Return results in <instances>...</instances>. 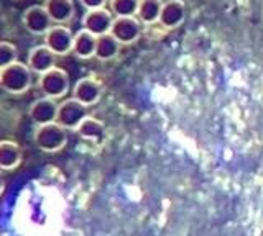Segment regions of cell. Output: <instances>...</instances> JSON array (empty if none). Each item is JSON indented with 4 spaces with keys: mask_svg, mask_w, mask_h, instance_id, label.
I'll return each mask as SVG.
<instances>
[{
    "mask_svg": "<svg viewBox=\"0 0 263 236\" xmlns=\"http://www.w3.org/2000/svg\"><path fill=\"white\" fill-rule=\"evenodd\" d=\"M31 74L33 72L27 64L16 61L0 71V87L12 95H22L30 91Z\"/></svg>",
    "mask_w": 263,
    "mask_h": 236,
    "instance_id": "1",
    "label": "cell"
},
{
    "mask_svg": "<svg viewBox=\"0 0 263 236\" xmlns=\"http://www.w3.org/2000/svg\"><path fill=\"white\" fill-rule=\"evenodd\" d=\"M33 141H35L40 151L49 154L58 153L68 143V130L58 125L56 121L48 125H40L33 132Z\"/></svg>",
    "mask_w": 263,
    "mask_h": 236,
    "instance_id": "2",
    "label": "cell"
},
{
    "mask_svg": "<svg viewBox=\"0 0 263 236\" xmlns=\"http://www.w3.org/2000/svg\"><path fill=\"white\" fill-rule=\"evenodd\" d=\"M69 76L61 68H53L38 77V89L49 99H61L69 92Z\"/></svg>",
    "mask_w": 263,
    "mask_h": 236,
    "instance_id": "3",
    "label": "cell"
},
{
    "mask_svg": "<svg viewBox=\"0 0 263 236\" xmlns=\"http://www.w3.org/2000/svg\"><path fill=\"white\" fill-rule=\"evenodd\" d=\"M87 107L76 99H68L58 107L56 123L64 130H78V126L87 118Z\"/></svg>",
    "mask_w": 263,
    "mask_h": 236,
    "instance_id": "4",
    "label": "cell"
},
{
    "mask_svg": "<svg viewBox=\"0 0 263 236\" xmlns=\"http://www.w3.org/2000/svg\"><path fill=\"white\" fill-rule=\"evenodd\" d=\"M22 23L28 33L35 36H45L49 28L53 27V22L43 5H31L23 12Z\"/></svg>",
    "mask_w": 263,
    "mask_h": 236,
    "instance_id": "5",
    "label": "cell"
},
{
    "mask_svg": "<svg viewBox=\"0 0 263 236\" xmlns=\"http://www.w3.org/2000/svg\"><path fill=\"white\" fill-rule=\"evenodd\" d=\"M110 35L120 45H132L142 36V23L137 17H115L112 22Z\"/></svg>",
    "mask_w": 263,
    "mask_h": 236,
    "instance_id": "6",
    "label": "cell"
},
{
    "mask_svg": "<svg viewBox=\"0 0 263 236\" xmlns=\"http://www.w3.org/2000/svg\"><path fill=\"white\" fill-rule=\"evenodd\" d=\"M72 31L64 25H53L45 35V46L56 56H66L72 53Z\"/></svg>",
    "mask_w": 263,
    "mask_h": 236,
    "instance_id": "7",
    "label": "cell"
},
{
    "mask_svg": "<svg viewBox=\"0 0 263 236\" xmlns=\"http://www.w3.org/2000/svg\"><path fill=\"white\" fill-rule=\"evenodd\" d=\"M112 12L107 9H97V10H87L82 17V30L89 31L94 36H102L110 33L112 28Z\"/></svg>",
    "mask_w": 263,
    "mask_h": 236,
    "instance_id": "8",
    "label": "cell"
},
{
    "mask_svg": "<svg viewBox=\"0 0 263 236\" xmlns=\"http://www.w3.org/2000/svg\"><path fill=\"white\" fill-rule=\"evenodd\" d=\"M58 107H60V103H56L54 99H49V97H41V99H36L30 105L28 117L36 126L54 123L56 117H58Z\"/></svg>",
    "mask_w": 263,
    "mask_h": 236,
    "instance_id": "9",
    "label": "cell"
},
{
    "mask_svg": "<svg viewBox=\"0 0 263 236\" xmlns=\"http://www.w3.org/2000/svg\"><path fill=\"white\" fill-rule=\"evenodd\" d=\"M102 97V84L94 77L79 79L72 89V99H76L86 107L96 105Z\"/></svg>",
    "mask_w": 263,
    "mask_h": 236,
    "instance_id": "10",
    "label": "cell"
},
{
    "mask_svg": "<svg viewBox=\"0 0 263 236\" xmlns=\"http://www.w3.org/2000/svg\"><path fill=\"white\" fill-rule=\"evenodd\" d=\"M56 58L58 56L49 50V48H46L45 45H40V46L31 48L28 51L27 66L30 68L31 72L41 76V74H45V72H48L49 69L56 68Z\"/></svg>",
    "mask_w": 263,
    "mask_h": 236,
    "instance_id": "11",
    "label": "cell"
},
{
    "mask_svg": "<svg viewBox=\"0 0 263 236\" xmlns=\"http://www.w3.org/2000/svg\"><path fill=\"white\" fill-rule=\"evenodd\" d=\"M186 12L187 9L183 0H166L163 2L158 23L166 30L178 28L186 20Z\"/></svg>",
    "mask_w": 263,
    "mask_h": 236,
    "instance_id": "12",
    "label": "cell"
},
{
    "mask_svg": "<svg viewBox=\"0 0 263 236\" xmlns=\"http://www.w3.org/2000/svg\"><path fill=\"white\" fill-rule=\"evenodd\" d=\"M43 7L56 25H66L76 15V7L72 0H45Z\"/></svg>",
    "mask_w": 263,
    "mask_h": 236,
    "instance_id": "13",
    "label": "cell"
},
{
    "mask_svg": "<svg viewBox=\"0 0 263 236\" xmlns=\"http://www.w3.org/2000/svg\"><path fill=\"white\" fill-rule=\"evenodd\" d=\"M96 45H97V36H94L86 30H79L72 39V53L79 59L96 58Z\"/></svg>",
    "mask_w": 263,
    "mask_h": 236,
    "instance_id": "14",
    "label": "cell"
},
{
    "mask_svg": "<svg viewBox=\"0 0 263 236\" xmlns=\"http://www.w3.org/2000/svg\"><path fill=\"white\" fill-rule=\"evenodd\" d=\"M23 153L15 141H0V170H13L22 164Z\"/></svg>",
    "mask_w": 263,
    "mask_h": 236,
    "instance_id": "15",
    "label": "cell"
},
{
    "mask_svg": "<svg viewBox=\"0 0 263 236\" xmlns=\"http://www.w3.org/2000/svg\"><path fill=\"white\" fill-rule=\"evenodd\" d=\"M122 45L110 33L97 36L96 45V58L99 61H112L119 56Z\"/></svg>",
    "mask_w": 263,
    "mask_h": 236,
    "instance_id": "16",
    "label": "cell"
},
{
    "mask_svg": "<svg viewBox=\"0 0 263 236\" xmlns=\"http://www.w3.org/2000/svg\"><path fill=\"white\" fill-rule=\"evenodd\" d=\"M163 0H140L137 18L142 25H153L160 20Z\"/></svg>",
    "mask_w": 263,
    "mask_h": 236,
    "instance_id": "17",
    "label": "cell"
},
{
    "mask_svg": "<svg viewBox=\"0 0 263 236\" xmlns=\"http://www.w3.org/2000/svg\"><path fill=\"white\" fill-rule=\"evenodd\" d=\"M78 135L81 138L89 141H102V138L105 135V125L101 120H97L94 117H87L82 123L78 126Z\"/></svg>",
    "mask_w": 263,
    "mask_h": 236,
    "instance_id": "18",
    "label": "cell"
},
{
    "mask_svg": "<svg viewBox=\"0 0 263 236\" xmlns=\"http://www.w3.org/2000/svg\"><path fill=\"white\" fill-rule=\"evenodd\" d=\"M140 0H109L110 12L115 17H137Z\"/></svg>",
    "mask_w": 263,
    "mask_h": 236,
    "instance_id": "19",
    "label": "cell"
},
{
    "mask_svg": "<svg viewBox=\"0 0 263 236\" xmlns=\"http://www.w3.org/2000/svg\"><path fill=\"white\" fill-rule=\"evenodd\" d=\"M16 58H18L16 46L8 41H0V71L18 61Z\"/></svg>",
    "mask_w": 263,
    "mask_h": 236,
    "instance_id": "20",
    "label": "cell"
},
{
    "mask_svg": "<svg viewBox=\"0 0 263 236\" xmlns=\"http://www.w3.org/2000/svg\"><path fill=\"white\" fill-rule=\"evenodd\" d=\"M79 2L86 10H97V9H105V4L109 0H79Z\"/></svg>",
    "mask_w": 263,
    "mask_h": 236,
    "instance_id": "21",
    "label": "cell"
},
{
    "mask_svg": "<svg viewBox=\"0 0 263 236\" xmlns=\"http://www.w3.org/2000/svg\"><path fill=\"white\" fill-rule=\"evenodd\" d=\"M5 189V179H4V174H2V170H0V195H2Z\"/></svg>",
    "mask_w": 263,
    "mask_h": 236,
    "instance_id": "22",
    "label": "cell"
}]
</instances>
